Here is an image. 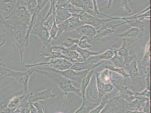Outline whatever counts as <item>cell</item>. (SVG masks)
I'll list each match as a JSON object with an SVG mask.
<instances>
[{"label": "cell", "instance_id": "cell-8", "mask_svg": "<svg viewBox=\"0 0 151 113\" xmlns=\"http://www.w3.org/2000/svg\"><path fill=\"white\" fill-rule=\"evenodd\" d=\"M35 68L37 69L50 71L56 72L70 80L72 82H76L80 84L82 81V79L86 75L88 71H89L87 70L78 71L72 70V69L65 70L63 71H60V70H57L54 69L47 67H36Z\"/></svg>", "mask_w": 151, "mask_h": 113}, {"label": "cell", "instance_id": "cell-29", "mask_svg": "<svg viewBox=\"0 0 151 113\" xmlns=\"http://www.w3.org/2000/svg\"><path fill=\"white\" fill-rule=\"evenodd\" d=\"M112 72L110 70L105 68V69L102 70L101 72H99V77L104 84L111 83L112 79Z\"/></svg>", "mask_w": 151, "mask_h": 113}, {"label": "cell", "instance_id": "cell-31", "mask_svg": "<svg viewBox=\"0 0 151 113\" xmlns=\"http://www.w3.org/2000/svg\"><path fill=\"white\" fill-rule=\"evenodd\" d=\"M77 45L81 49L88 50H91L93 49V46L88 42V38L84 36H82L80 39H78Z\"/></svg>", "mask_w": 151, "mask_h": 113}, {"label": "cell", "instance_id": "cell-40", "mask_svg": "<svg viewBox=\"0 0 151 113\" xmlns=\"http://www.w3.org/2000/svg\"><path fill=\"white\" fill-rule=\"evenodd\" d=\"M113 0H108V4H107V8L108 9H109L111 8L113 4Z\"/></svg>", "mask_w": 151, "mask_h": 113}, {"label": "cell", "instance_id": "cell-32", "mask_svg": "<svg viewBox=\"0 0 151 113\" xmlns=\"http://www.w3.org/2000/svg\"><path fill=\"white\" fill-rule=\"evenodd\" d=\"M78 39L76 38H68L62 43V45L65 48H69L73 45H77Z\"/></svg>", "mask_w": 151, "mask_h": 113}, {"label": "cell", "instance_id": "cell-11", "mask_svg": "<svg viewBox=\"0 0 151 113\" xmlns=\"http://www.w3.org/2000/svg\"><path fill=\"white\" fill-rule=\"evenodd\" d=\"M52 91L53 88L49 87L43 91L32 92L27 95L28 99L30 102L35 103L41 101H46L50 99H54L56 97V95L52 93Z\"/></svg>", "mask_w": 151, "mask_h": 113}, {"label": "cell", "instance_id": "cell-17", "mask_svg": "<svg viewBox=\"0 0 151 113\" xmlns=\"http://www.w3.org/2000/svg\"><path fill=\"white\" fill-rule=\"evenodd\" d=\"M76 31L81 36H86L90 40H94L96 33V30L94 27L88 25H83Z\"/></svg>", "mask_w": 151, "mask_h": 113}, {"label": "cell", "instance_id": "cell-22", "mask_svg": "<svg viewBox=\"0 0 151 113\" xmlns=\"http://www.w3.org/2000/svg\"><path fill=\"white\" fill-rule=\"evenodd\" d=\"M24 2L25 6L32 16L38 15L41 13L38 9V0H25Z\"/></svg>", "mask_w": 151, "mask_h": 113}, {"label": "cell", "instance_id": "cell-42", "mask_svg": "<svg viewBox=\"0 0 151 113\" xmlns=\"http://www.w3.org/2000/svg\"></svg>", "mask_w": 151, "mask_h": 113}, {"label": "cell", "instance_id": "cell-26", "mask_svg": "<svg viewBox=\"0 0 151 113\" xmlns=\"http://www.w3.org/2000/svg\"><path fill=\"white\" fill-rule=\"evenodd\" d=\"M104 66L105 68L108 69L109 70H110L111 71H112L113 72L116 73V74L120 75L122 77L124 78L125 79L129 78V76L128 75V74L126 72L125 69L122 67H114L112 64H109V63H108L104 64Z\"/></svg>", "mask_w": 151, "mask_h": 113}, {"label": "cell", "instance_id": "cell-24", "mask_svg": "<svg viewBox=\"0 0 151 113\" xmlns=\"http://www.w3.org/2000/svg\"><path fill=\"white\" fill-rule=\"evenodd\" d=\"M150 39L147 43L145 46V53L141 61V66H150V59H151V50H150Z\"/></svg>", "mask_w": 151, "mask_h": 113}, {"label": "cell", "instance_id": "cell-4", "mask_svg": "<svg viewBox=\"0 0 151 113\" xmlns=\"http://www.w3.org/2000/svg\"><path fill=\"white\" fill-rule=\"evenodd\" d=\"M124 69L129 76L131 87L140 88L142 84V76L140 74L138 61L136 56L132 60L126 64Z\"/></svg>", "mask_w": 151, "mask_h": 113}, {"label": "cell", "instance_id": "cell-38", "mask_svg": "<svg viewBox=\"0 0 151 113\" xmlns=\"http://www.w3.org/2000/svg\"><path fill=\"white\" fill-rule=\"evenodd\" d=\"M142 111L145 113H150V99H148L145 102Z\"/></svg>", "mask_w": 151, "mask_h": 113}, {"label": "cell", "instance_id": "cell-30", "mask_svg": "<svg viewBox=\"0 0 151 113\" xmlns=\"http://www.w3.org/2000/svg\"><path fill=\"white\" fill-rule=\"evenodd\" d=\"M108 101V94L104 95L101 99V102L97 106L95 107L88 113H101Z\"/></svg>", "mask_w": 151, "mask_h": 113}, {"label": "cell", "instance_id": "cell-9", "mask_svg": "<svg viewBox=\"0 0 151 113\" xmlns=\"http://www.w3.org/2000/svg\"><path fill=\"white\" fill-rule=\"evenodd\" d=\"M126 111L125 101L118 96L108 100L101 113H125Z\"/></svg>", "mask_w": 151, "mask_h": 113}, {"label": "cell", "instance_id": "cell-16", "mask_svg": "<svg viewBox=\"0 0 151 113\" xmlns=\"http://www.w3.org/2000/svg\"><path fill=\"white\" fill-rule=\"evenodd\" d=\"M94 72L95 70H90L89 71H88L86 75L82 79V81L80 83V92H81V98H82V100L86 99V89L91 82L92 77L94 74Z\"/></svg>", "mask_w": 151, "mask_h": 113}, {"label": "cell", "instance_id": "cell-2", "mask_svg": "<svg viewBox=\"0 0 151 113\" xmlns=\"http://www.w3.org/2000/svg\"><path fill=\"white\" fill-rule=\"evenodd\" d=\"M34 68L35 69V72H37L41 75L45 76L49 78L51 80L54 82L58 87V88L63 92L64 93L63 109L64 107L65 101L67 99V95L68 93H74L81 97V94L80 88L76 87L73 84V82L70 80L52 71L37 69L35 67Z\"/></svg>", "mask_w": 151, "mask_h": 113}, {"label": "cell", "instance_id": "cell-13", "mask_svg": "<svg viewBox=\"0 0 151 113\" xmlns=\"http://www.w3.org/2000/svg\"><path fill=\"white\" fill-rule=\"evenodd\" d=\"M115 51L116 49H114L113 48H109L107 50L103 52H101L100 54L98 55L89 57L86 61L89 63L94 64L99 63V62L101 61H109L114 55Z\"/></svg>", "mask_w": 151, "mask_h": 113}, {"label": "cell", "instance_id": "cell-33", "mask_svg": "<svg viewBox=\"0 0 151 113\" xmlns=\"http://www.w3.org/2000/svg\"><path fill=\"white\" fill-rule=\"evenodd\" d=\"M150 88L145 87V89L143 90L142 92H136V94H138L139 96H141L143 97H145V98L150 99Z\"/></svg>", "mask_w": 151, "mask_h": 113}, {"label": "cell", "instance_id": "cell-7", "mask_svg": "<svg viewBox=\"0 0 151 113\" xmlns=\"http://www.w3.org/2000/svg\"><path fill=\"white\" fill-rule=\"evenodd\" d=\"M73 63L65 59L55 58L50 59L47 62L25 64V67L29 69L36 67H47L57 70L63 71L70 69Z\"/></svg>", "mask_w": 151, "mask_h": 113}, {"label": "cell", "instance_id": "cell-35", "mask_svg": "<svg viewBox=\"0 0 151 113\" xmlns=\"http://www.w3.org/2000/svg\"><path fill=\"white\" fill-rule=\"evenodd\" d=\"M121 7L122 9L126 10L128 13L132 12V10L129 5L128 0H121Z\"/></svg>", "mask_w": 151, "mask_h": 113}, {"label": "cell", "instance_id": "cell-19", "mask_svg": "<svg viewBox=\"0 0 151 113\" xmlns=\"http://www.w3.org/2000/svg\"><path fill=\"white\" fill-rule=\"evenodd\" d=\"M116 32V30L113 29L112 27H108L106 25H103L99 29L96 30V33L94 39L101 38L110 36L113 35L114 33Z\"/></svg>", "mask_w": 151, "mask_h": 113}, {"label": "cell", "instance_id": "cell-25", "mask_svg": "<svg viewBox=\"0 0 151 113\" xmlns=\"http://www.w3.org/2000/svg\"><path fill=\"white\" fill-rule=\"evenodd\" d=\"M139 32H140V30L138 28L135 27H131L130 29H129L126 31L122 33H121L120 34L117 35V36L122 38H134L138 36Z\"/></svg>", "mask_w": 151, "mask_h": 113}, {"label": "cell", "instance_id": "cell-27", "mask_svg": "<svg viewBox=\"0 0 151 113\" xmlns=\"http://www.w3.org/2000/svg\"><path fill=\"white\" fill-rule=\"evenodd\" d=\"M95 76V84H96V88L98 92V99L101 100V98L106 95L103 91V87L104 83L101 81L99 77V72H94Z\"/></svg>", "mask_w": 151, "mask_h": 113}, {"label": "cell", "instance_id": "cell-39", "mask_svg": "<svg viewBox=\"0 0 151 113\" xmlns=\"http://www.w3.org/2000/svg\"><path fill=\"white\" fill-rule=\"evenodd\" d=\"M126 113H145L143 111H140L138 110H127Z\"/></svg>", "mask_w": 151, "mask_h": 113}, {"label": "cell", "instance_id": "cell-34", "mask_svg": "<svg viewBox=\"0 0 151 113\" xmlns=\"http://www.w3.org/2000/svg\"><path fill=\"white\" fill-rule=\"evenodd\" d=\"M114 86L113 84L111 83H106L104 84V87H103V91L106 94H107L110 92H111L113 89H114Z\"/></svg>", "mask_w": 151, "mask_h": 113}, {"label": "cell", "instance_id": "cell-41", "mask_svg": "<svg viewBox=\"0 0 151 113\" xmlns=\"http://www.w3.org/2000/svg\"><path fill=\"white\" fill-rule=\"evenodd\" d=\"M4 19V17H3V15H2V14L0 12V20H2Z\"/></svg>", "mask_w": 151, "mask_h": 113}, {"label": "cell", "instance_id": "cell-14", "mask_svg": "<svg viewBox=\"0 0 151 113\" xmlns=\"http://www.w3.org/2000/svg\"><path fill=\"white\" fill-rule=\"evenodd\" d=\"M116 52L117 53V54L124 59L125 61V65L130 62L135 57H132L129 55V49L127 46L126 38H122V45L119 49H116Z\"/></svg>", "mask_w": 151, "mask_h": 113}, {"label": "cell", "instance_id": "cell-18", "mask_svg": "<svg viewBox=\"0 0 151 113\" xmlns=\"http://www.w3.org/2000/svg\"><path fill=\"white\" fill-rule=\"evenodd\" d=\"M72 16V14L64 9L58 8L55 9V18L57 25L69 19Z\"/></svg>", "mask_w": 151, "mask_h": 113}, {"label": "cell", "instance_id": "cell-21", "mask_svg": "<svg viewBox=\"0 0 151 113\" xmlns=\"http://www.w3.org/2000/svg\"><path fill=\"white\" fill-rule=\"evenodd\" d=\"M98 105V104L92 103L88 101L86 99L85 100H82V104L81 106L78 109H77L73 113H88Z\"/></svg>", "mask_w": 151, "mask_h": 113}, {"label": "cell", "instance_id": "cell-36", "mask_svg": "<svg viewBox=\"0 0 151 113\" xmlns=\"http://www.w3.org/2000/svg\"><path fill=\"white\" fill-rule=\"evenodd\" d=\"M37 109V113H45L44 107L39 102L32 103Z\"/></svg>", "mask_w": 151, "mask_h": 113}, {"label": "cell", "instance_id": "cell-37", "mask_svg": "<svg viewBox=\"0 0 151 113\" xmlns=\"http://www.w3.org/2000/svg\"><path fill=\"white\" fill-rule=\"evenodd\" d=\"M50 0H38V9L40 12H41L44 8L46 4Z\"/></svg>", "mask_w": 151, "mask_h": 113}, {"label": "cell", "instance_id": "cell-6", "mask_svg": "<svg viewBox=\"0 0 151 113\" xmlns=\"http://www.w3.org/2000/svg\"><path fill=\"white\" fill-rule=\"evenodd\" d=\"M5 70L7 72L6 76H10L14 78L17 82L22 85L23 88L24 94L28 95L29 93L28 92V84L33 73L35 72V69L34 67L29 68L26 71H14L12 70L5 68Z\"/></svg>", "mask_w": 151, "mask_h": 113}, {"label": "cell", "instance_id": "cell-12", "mask_svg": "<svg viewBox=\"0 0 151 113\" xmlns=\"http://www.w3.org/2000/svg\"><path fill=\"white\" fill-rule=\"evenodd\" d=\"M51 49L54 51H59L62 53L66 59L72 63L83 62V60L80 55L75 50L71 48H65L62 45H57L51 46Z\"/></svg>", "mask_w": 151, "mask_h": 113}, {"label": "cell", "instance_id": "cell-15", "mask_svg": "<svg viewBox=\"0 0 151 113\" xmlns=\"http://www.w3.org/2000/svg\"><path fill=\"white\" fill-rule=\"evenodd\" d=\"M101 63L99 62L98 63H89L88 61H85L83 62H75L73 63L72 67L70 69L74 70L75 71H84L87 70L90 71L91 70H95L96 67L100 66Z\"/></svg>", "mask_w": 151, "mask_h": 113}, {"label": "cell", "instance_id": "cell-5", "mask_svg": "<svg viewBox=\"0 0 151 113\" xmlns=\"http://www.w3.org/2000/svg\"><path fill=\"white\" fill-rule=\"evenodd\" d=\"M78 17L84 25H91L94 27L96 30L111 21L114 20H121L122 19V17H112L111 18H107L106 19H101L98 17L94 16L83 10L78 15Z\"/></svg>", "mask_w": 151, "mask_h": 113}, {"label": "cell", "instance_id": "cell-3", "mask_svg": "<svg viewBox=\"0 0 151 113\" xmlns=\"http://www.w3.org/2000/svg\"><path fill=\"white\" fill-rule=\"evenodd\" d=\"M31 18L32 15L25 6L24 1L17 0L12 12L4 19L29 27Z\"/></svg>", "mask_w": 151, "mask_h": 113}, {"label": "cell", "instance_id": "cell-20", "mask_svg": "<svg viewBox=\"0 0 151 113\" xmlns=\"http://www.w3.org/2000/svg\"><path fill=\"white\" fill-rule=\"evenodd\" d=\"M70 48H71L73 50H76L80 55V56L82 57L83 61L87 60L90 56L98 55L101 53L100 51H91L90 50H88V49H81L78 48L77 45H73Z\"/></svg>", "mask_w": 151, "mask_h": 113}, {"label": "cell", "instance_id": "cell-10", "mask_svg": "<svg viewBox=\"0 0 151 113\" xmlns=\"http://www.w3.org/2000/svg\"><path fill=\"white\" fill-rule=\"evenodd\" d=\"M83 25L84 24L79 19L78 16L72 15L69 19L58 25V32L57 38H59L64 32L76 30Z\"/></svg>", "mask_w": 151, "mask_h": 113}, {"label": "cell", "instance_id": "cell-23", "mask_svg": "<svg viewBox=\"0 0 151 113\" xmlns=\"http://www.w3.org/2000/svg\"><path fill=\"white\" fill-rule=\"evenodd\" d=\"M15 4L12 0H0V12L2 14L11 13Z\"/></svg>", "mask_w": 151, "mask_h": 113}, {"label": "cell", "instance_id": "cell-28", "mask_svg": "<svg viewBox=\"0 0 151 113\" xmlns=\"http://www.w3.org/2000/svg\"><path fill=\"white\" fill-rule=\"evenodd\" d=\"M109 61L113 66L116 67L124 68L125 65V61L124 59L122 57L120 56L119 54H117V53L116 51L113 57Z\"/></svg>", "mask_w": 151, "mask_h": 113}, {"label": "cell", "instance_id": "cell-1", "mask_svg": "<svg viewBox=\"0 0 151 113\" xmlns=\"http://www.w3.org/2000/svg\"><path fill=\"white\" fill-rule=\"evenodd\" d=\"M2 22L5 25V31L7 35L13 40L19 50L20 62H22L25 48L29 45L26 38L28 27L18 24L13 21L10 23L4 19L2 20Z\"/></svg>", "mask_w": 151, "mask_h": 113}]
</instances>
